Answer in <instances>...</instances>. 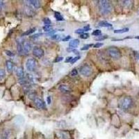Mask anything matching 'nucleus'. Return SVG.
<instances>
[{
	"label": "nucleus",
	"instance_id": "nucleus-1",
	"mask_svg": "<svg viewBox=\"0 0 139 139\" xmlns=\"http://www.w3.org/2000/svg\"><path fill=\"white\" fill-rule=\"evenodd\" d=\"M31 44L23 40H17V50L20 55L29 54L31 50Z\"/></svg>",
	"mask_w": 139,
	"mask_h": 139
},
{
	"label": "nucleus",
	"instance_id": "nucleus-2",
	"mask_svg": "<svg viewBox=\"0 0 139 139\" xmlns=\"http://www.w3.org/2000/svg\"><path fill=\"white\" fill-rule=\"evenodd\" d=\"M98 8L102 15L106 16L111 13L113 7L110 2L107 0H100L98 2Z\"/></svg>",
	"mask_w": 139,
	"mask_h": 139
},
{
	"label": "nucleus",
	"instance_id": "nucleus-3",
	"mask_svg": "<svg viewBox=\"0 0 139 139\" xmlns=\"http://www.w3.org/2000/svg\"><path fill=\"white\" fill-rule=\"evenodd\" d=\"M106 54L113 59H119L122 56L121 51L117 47H109L106 49Z\"/></svg>",
	"mask_w": 139,
	"mask_h": 139
},
{
	"label": "nucleus",
	"instance_id": "nucleus-4",
	"mask_svg": "<svg viewBox=\"0 0 139 139\" xmlns=\"http://www.w3.org/2000/svg\"><path fill=\"white\" fill-rule=\"evenodd\" d=\"M133 104V101L130 97L126 96V97H124L120 100V107L123 109V110H127L129 109L132 105Z\"/></svg>",
	"mask_w": 139,
	"mask_h": 139
},
{
	"label": "nucleus",
	"instance_id": "nucleus-5",
	"mask_svg": "<svg viewBox=\"0 0 139 139\" xmlns=\"http://www.w3.org/2000/svg\"><path fill=\"white\" fill-rule=\"evenodd\" d=\"M79 72L84 77H90L93 73V69L89 65L84 64L80 67Z\"/></svg>",
	"mask_w": 139,
	"mask_h": 139
},
{
	"label": "nucleus",
	"instance_id": "nucleus-6",
	"mask_svg": "<svg viewBox=\"0 0 139 139\" xmlns=\"http://www.w3.org/2000/svg\"><path fill=\"white\" fill-rule=\"evenodd\" d=\"M37 61L33 58H29L26 61V68L29 72H33L37 66Z\"/></svg>",
	"mask_w": 139,
	"mask_h": 139
},
{
	"label": "nucleus",
	"instance_id": "nucleus-7",
	"mask_svg": "<svg viewBox=\"0 0 139 139\" xmlns=\"http://www.w3.org/2000/svg\"><path fill=\"white\" fill-rule=\"evenodd\" d=\"M32 53L36 58H38V59H41L43 58L45 54V52L44 50L40 47H34L32 50Z\"/></svg>",
	"mask_w": 139,
	"mask_h": 139
},
{
	"label": "nucleus",
	"instance_id": "nucleus-8",
	"mask_svg": "<svg viewBox=\"0 0 139 139\" xmlns=\"http://www.w3.org/2000/svg\"><path fill=\"white\" fill-rule=\"evenodd\" d=\"M26 2V4L28 6L33 7L35 9H39L41 7V3L38 0H29V1H25Z\"/></svg>",
	"mask_w": 139,
	"mask_h": 139
},
{
	"label": "nucleus",
	"instance_id": "nucleus-9",
	"mask_svg": "<svg viewBox=\"0 0 139 139\" xmlns=\"http://www.w3.org/2000/svg\"><path fill=\"white\" fill-rule=\"evenodd\" d=\"M34 102L36 107L38 108L39 109H45V108H46V106H45V104L44 102V101L43 100H41L40 98H34Z\"/></svg>",
	"mask_w": 139,
	"mask_h": 139
},
{
	"label": "nucleus",
	"instance_id": "nucleus-10",
	"mask_svg": "<svg viewBox=\"0 0 139 139\" xmlns=\"http://www.w3.org/2000/svg\"><path fill=\"white\" fill-rule=\"evenodd\" d=\"M56 136L59 139H70V135L67 131H57Z\"/></svg>",
	"mask_w": 139,
	"mask_h": 139
},
{
	"label": "nucleus",
	"instance_id": "nucleus-11",
	"mask_svg": "<svg viewBox=\"0 0 139 139\" xmlns=\"http://www.w3.org/2000/svg\"><path fill=\"white\" fill-rule=\"evenodd\" d=\"M24 13L25 15H26L28 17H34L36 15V12L33 10V8L28 6L24 8Z\"/></svg>",
	"mask_w": 139,
	"mask_h": 139
},
{
	"label": "nucleus",
	"instance_id": "nucleus-12",
	"mask_svg": "<svg viewBox=\"0 0 139 139\" xmlns=\"http://www.w3.org/2000/svg\"><path fill=\"white\" fill-rule=\"evenodd\" d=\"M59 90L63 93H71V89L68 86L65 84H61L59 86Z\"/></svg>",
	"mask_w": 139,
	"mask_h": 139
},
{
	"label": "nucleus",
	"instance_id": "nucleus-13",
	"mask_svg": "<svg viewBox=\"0 0 139 139\" xmlns=\"http://www.w3.org/2000/svg\"><path fill=\"white\" fill-rule=\"evenodd\" d=\"M6 67L7 71L8 72H11L13 70V68H14V64L10 60H7L6 61Z\"/></svg>",
	"mask_w": 139,
	"mask_h": 139
},
{
	"label": "nucleus",
	"instance_id": "nucleus-14",
	"mask_svg": "<svg viewBox=\"0 0 139 139\" xmlns=\"http://www.w3.org/2000/svg\"><path fill=\"white\" fill-rule=\"evenodd\" d=\"M16 74L17 77L20 78L24 77V72L23 69L22 67H18L16 70Z\"/></svg>",
	"mask_w": 139,
	"mask_h": 139
},
{
	"label": "nucleus",
	"instance_id": "nucleus-15",
	"mask_svg": "<svg viewBox=\"0 0 139 139\" xmlns=\"http://www.w3.org/2000/svg\"><path fill=\"white\" fill-rule=\"evenodd\" d=\"M79 40H78V39H74V40H72L70 42H69V46L70 47H71L72 49H74V48H76V47H77L79 46Z\"/></svg>",
	"mask_w": 139,
	"mask_h": 139
},
{
	"label": "nucleus",
	"instance_id": "nucleus-16",
	"mask_svg": "<svg viewBox=\"0 0 139 139\" xmlns=\"http://www.w3.org/2000/svg\"><path fill=\"white\" fill-rule=\"evenodd\" d=\"M36 29L34 27V28H31L30 29H29V30H27V31H26L24 33H23V34L21 35V36L22 37H24V36H29V35H31V34H33V33H34L35 31H36Z\"/></svg>",
	"mask_w": 139,
	"mask_h": 139
},
{
	"label": "nucleus",
	"instance_id": "nucleus-17",
	"mask_svg": "<svg viewBox=\"0 0 139 139\" xmlns=\"http://www.w3.org/2000/svg\"><path fill=\"white\" fill-rule=\"evenodd\" d=\"M54 17L56 18V20L57 21H63L64 20V18L61 16V14L59 12H57L55 11L54 12Z\"/></svg>",
	"mask_w": 139,
	"mask_h": 139
},
{
	"label": "nucleus",
	"instance_id": "nucleus-18",
	"mask_svg": "<svg viewBox=\"0 0 139 139\" xmlns=\"http://www.w3.org/2000/svg\"><path fill=\"white\" fill-rule=\"evenodd\" d=\"M99 26H102V27H111L112 24L105 21H101L99 22Z\"/></svg>",
	"mask_w": 139,
	"mask_h": 139
},
{
	"label": "nucleus",
	"instance_id": "nucleus-19",
	"mask_svg": "<svg viewBox=\"0 0 139 139\" xmlns=\"http://www.w3.org/2000/svg\"><path fill=\"white\" fill-rule=\"evenodd\" d=\"M129 28H124L121 29H117V30H114V33L115 34H124V33H126L129 31Z\"/></svg>",
	"mask_w": 139,
	"mask_h": 139
},
{
	"label": "nucleus",
	"instance_id": "nucleus-20",
	"mask_svg": "<svg viewBox=\"0 0 139 139\" xmlns=\"http://www.w3.org/2000/svg\"><path fill=\"white\" fill-rule=\"evenodd\" d=\"M10 134H11V132H10V130H6L3 133L2 139H9Z\"/></svg>",
	"mask_w": 139,
	"mask_h": 139
},
{
	"label": "nucleus",
	"instance_id": "nucleus-21",
	"mask_svg": "<svg viewBox=\"0 0 139 139\" xmlns=\"http://www.w3.org/2000/svg\"><path fill=\"white\" fill-rule=\"evenodd\" d=\"M6 77V72L4 69H0V81L4 79Z\"/></svg>",
	"mask_w": 139,
	"mask_h": 139
},
{
	"label": "nucleus",
	"instance_id": "nucleus-22",
	"mask_svg": "<svg viewBox=\"0 0 139 139\" xmlns=\"http://www.w3.org/2000/svg\"><path fill=\"white\" fill-rule=\"evenodd\" d=\"M70 75L71 77H76L77 75H78L77 70L76 69V68L72 70V71L70 72Z\"/></svg>",
	"mask_w": 139,
	"mask_h": 139
},
{
	"label": "nucleus",
	"instance_id": "nucleus-23",
	"mask_svg": "<svg viewBox=\"0 0 139 139\" xmlns=\"http://www.w3.org/2000/svg\"><path fill=\"white\" fill-rule=\"evenodd\" d=\"M93 44H88V45H84V46L83 47H81V51H86V50H87V49H88L90 47H93Z\"/></svg>",
	"mask_w": 139,
	"mask_h": 139
},
{
	"label": "nucleus",
	"instance_id": "nucleus-24",
	"mask_svg": "<svg viewBox=\"0 0 139 139\" xmlns=\"http://www.w3.org/2000/svg\"><path fill=\"white\" fill-rule=\"evenodd\" d=\"M101 34H102V31L99 29H96L95 31H93L92 33V35L95 36H101Z\"/></svg>",
	"mask_w": 139,
	"mask_h": 139
},
{
	"label": "nucleus",
	"instance_id": "nucleus-25",
	"mask_svg": "<svg viewBox=\"0 0 139 139\" xmlns=\"http://www.w3.org/2000/svg\"><path fill=\"white\" fill-rule=\"evenodd\" d=\"M122 5L124 6V7H129V6L131 5L132 2L131 1H122Z\"/></svg>",
	"mask_w": 139,
	"mask_h": 139
},
{
	"label": "nucleus",
	"instance_id": "nucleus-26",
	"mask_svg": "<svg viewBox=\"0 0 139 139\" xmlns=\"http://www.w3.org/2000/svg\"><path fill=\"white\" fill-rule=\"evenodd\" d=\"M43 23L45 24V25H50L51 23H52V22L51 20H49V18H45L43 19Z\"/></svg>",
	"mask_w": 139,
	"mask_h": 139
},
{
	"label": "nucleus",
	"instance_id": "nucleus-27",
	"mask_svg": "<svg viewBox=\"0 0 139 139\" xmlns=\"http://www.w3.org/2000/svg\"><path fill=\"white\" fill-rule=\"evenodd\" d=\"M108 38V36H98V38H96L95 40L97 41H102V40H105Z\"/></svg>",
	"mask_w": 139,
	"mask_h": 139
},
{
	"label": "nucleus",
	"instance_id": "nucleus-28",
	"mask_svg": "<svg viewBox=\"0 0 139 139\" xmlns=\"http://www.w3.org/2000/svg\"><path fill=\"white\" fill-rule=\"evenodd\" d=\"M27 80L25 79L24 77L23 78H20V79H19V83L20 84H22V85H24V84H27Z\"/></svg>",
	"mask_w": 139,
	"mask_h": 139
},
{
	"label": "nucleus",
	"instance_id": "nucleus-29",
	"mask_svg": "<svg viewBox=\"0 0 139 139\" xmlns=\"http://www.w3.org/2000/svg\"><path fill=\"white\" fill-rule=\"evenodd\" d=\"M43 36V34H42V33H38V34H34V35H33V36H31V37H30V38L34 40V39L38 38H39L40 36Z\"/></svg>",
	"mask_w": 139,
	"mask_h": 139
},
{
	"label": "nucleus",
	"instance_id": "nucleus-30",
	"mask_svg": "<svg viewBox=\"0 0 139 139\" xmlns=\"http://www.w3.org/2000/svg\"><path fill=\"white\" fill-rule=\"evenodd\" d=\"M5 53L7 56H8V57H13L15 56L14 53H13V52H11V51H10V50H5Z\"/></svg>",
	"mask_w": 139,
	"mask_h": 139
},
{
	"label": "nucleus",
	"instance_id": "nucleus-31",
	"mask_svg": "<svg viewBox=\"0 0 139 139\" xmlns=\"http://www.w3.org/2000/svg\"><path fill=\"white\" fill-rule=\"evenodd\" d=\"M43 28V29L45 31H48V32H49V31H52V30H51V29H52L51 25H45Z\"/></svg>",
	"mask_w": 139,
	"mask_h": 139
},
{
	"label": "nucleus",
	"instance_id": "nucleus-32",
	"mask_svg": "<svg viewBox=\"0 0 139 139\" xmlns=\"http://www.w3.org/2000/svg\"><path fill=\"white\" fill-rule=\"evenodd\" d=\"M89 37V34L88 33H84L80 35V38L81 39H87Z\"/></svg>",
	"mask_w": 139,
	"mask_h": 139
},
{
	"label": "nucleus",
	"instance_id": "nucleus-33",
	"mask_svg": "<svg viewBox=\"0 0 139 139\" xmlns=\"http://www.w3.org/2000/svg\"><path fill=\"white\" fill-rule=\"evenodd\" d=\"M84 32H85V31H84L83 29H77V30L75 31V34H77L81 35V34H84Z\"/></svg>",
	"mask_w": 139,
	"mask_h": 139
},
{
	"label": "nucleus",
	"instance_id": "nucleus-34",
	"mask_svg": "<svg viewBox=\"0 0 139 139\" xmlns=\"http://www.w3.org/2000/svg\"><path fill=\"white\" fill-rule=\"evenodd\" d=\"M51 38H52V40H59L61 38V36L59 35H57V34H54L53 36H51Z\"/></svg>",
	"mask_w": 139,
	"mask_h": 139
},
{
	"label": "nucleus",
	"instance_id": "nucleus-35",
	"mask_svg": "<svg viewBox=\"0 0 139 139\" xmlns=\"http://www.w3.org/2000/svg\"><path fill=\"white\" fill-rule=\"evenodd\" d=\"M79 59H80L79 56V57H75V58H73V59H72V60L71 61V62H70V63H71V64H74L75 63H76V62L78 60H79Z\"/></svg>",
	"mask_w": 139,
	"mask_h": 139
},
{
	"label": "nucleus",
	"instance_id": "nucleus-36",
	"mask_svg": "<svg viewBox=\"0 0 139 139\" xmlns=\"http://www.w3.org/2000/svg\"><path fill=\"white\" fill-rule=\"evenodd\" d=\"M103 43H97L95 45H93V47H94V48H99V47H101L102 46H103Z\"/></svg>",
	"mask_w": 139,
	"mask_h": 139
},
{
	"label": "nucleus",
	"instance_id": "nucleus-37",
	"mask_svg": "<svg viewBox=\"0 0 139 139\" xmlns=\"http://www.w3.org/2000/svg\"><path fill=\"white\" fill-rule=\"evenodd\" d=\"M63 57H57V58H56L55 59V60H54V62L55 63H59V62H61V61H63Z\"/></svg>",
	"mask_w": 139,
	"mask_h": 139
},
{
	"label": "nucleus",
	"instance_id": "nucleus-38",
	"mask_svg": "<svg viewBox=\"0 0 139 139\" xmlns=\"http://www.w3.org/2000/svg\"><path fill=\"white\" fill-rule=\"evenodd\" d=\"M134 58H135L136 61L139 63V53H138V52H135V53H134Z\"/></svg>",
	"mask_w": 139,
	"mask_h": 139
},
{
	"label": "nucleus",
	"instance_id": "nucleus-39",
	"mask_svg": "<svg viewBox=\"0 0 139 139\" xmlns=\"http://www.w3.org/2000/svg\"><path fill=\"white\" fill-rule=\"evenodd\" d=\"M70 38H71V36H67L66 37H65L63 39H62V40H63V41H64V42L69 41L70 40Z\"/></svg>",
	"mask_w": 139,
	"mask_h": 139
},
{
	"label": "nucleus",
	"instance_id": "nucleus-40",
	"mask_svg": "<svg viewBox=\"0 0 139 139\" xmlns=\"http://www.w3.org/2000/svg\"><path fill=\"white\" fill-rule=\"evenodd\" d=\"M72 59H73V57H67V58L65 59V63H69V62L70 63V62H71V61L72 60Z\"/></svg>",
	"mask_w": 139,
	"mask_h": 139
},
{
	"label": "nucleus",
	"instance_id": "nucleus-41",
	"mask_svg": "<svg viewBox=\"0 0 139 139\" xmlns=\"http://www.w3.org/2000/svg\"><path fill=\"white\" fill-rule=\"evenodd\" d=\"M83 29H84L85 31H89V30L90 29V26H89V25H87V26H84V27L83 28Z\"/></svg>",
	"mask_w": 139,
	"mask_h": 139
},
{
	"label": "nucleus",
	"instance_id": "nucleus-42",
	"mask_svg": "<svg viewBox=\"0 0 139 139\" xmlns=\"http://www.w3.org/2000/svg\"><path fill=\"white\" fill-rule=\"evenodd\" d=\"M3 6H4V2H3V1L0 0V11L2 10Z\"/></svg>",
	"mask_w": 139,
	"mask_h": 139
},
{
	"label": "nucleus",
	"instance_id": "nucleus-43",
	"mask_svg": "<svg viewBox=\"0 0 139 139\" xmlns=\"http://www.w3.org/2000/svg\"><path fill=\"white\" fill-rule=\"evenodd\" d=\"M47 101L48 104H51V97H50V96H48V97H47Z\"/></svg>",
	"mask_w": 139,
	"mask_h": 139
},
{
	"label": "nucleus",
	"instance_id": "nucleus-44",
	"mask_svg": "<svg viewBox=\"0 0 139 139\" xmlns=\"http://www.w3.org/2000/svg\"><path fill=\"white\" fill-rule=\"evenodd\" d=\"M135 38L138 39V40H139V36H136V37H135Z\"/></svg>",
	"mask_w": 139,
	"mask_h": 139
},
{
	"label": "nucleus",
	"instance_id": "nucleus-45",
	"mask_svg": "<svg viewBox=\"0 0 139 139\" xmlns=\"http://www.w3.org/2000/svg\"><path fill=\"white\" fill-rule=\"evenodd\" d=\"M0 139H2V138H1V137H0Z\"/></svg>",
	"mask_w": 139,
	"mask_h": 139
}]
</instances>
